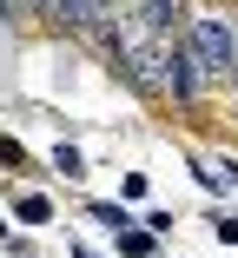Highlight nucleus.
Masks as SVG:
<instances>
[{
	"label": "nucleus",
	"instance_id": "1",
	"mask_svg": "<svg viewBox=\"0 0 238 258\" xmlns=\"http://www.w3.org/2000/svg\"><path fill=\"white\" fill-rule=\"evenodd\" d=\"M192 67H205V73H225V67H238L231 53H238V40H231V27L225 20H192Z\"/></svg>",
	"mask_w": 238,
	"mask_h": 258
},
{
	"label": "nucleus",
	"instance_id": "2",
	"mask_svg": "<svg viewBox=\"0 0 238 258\" xmlns=\"http://www.w3.org/2000/svg\"><path fill=\"white\" fill-rule=\"evenodd\" d=\"M60 20L66 27H100L106 20V0H60Z\"/></svg>",
	"mask_w": 238,
	"mask_h": 258
},
{
	"label": "nucleus",
	"instance_id": "3",
	"mask_svg": "<svg viewBox=\"0 0 238 258\" xmlns=\"http://www.w3.org/2000/svg\"><path fill=\"white\" fill-rule=\"evenodd\" d=\"M172 20H179V0H146V27L152 33H166Z\"/></svg>",
	"mask_w": 238,
	"mask_h": 258
},
{
	"label": "nucleus",
	"instance_id": "4",
	"mask_svg": "<svg viewBox=\"0 0 238 258\" xmlns=\"http://www.w3.org/2000/svg\"><path fill=\"white\" fill-rule=\"evenodd\" d=\"M20 219H27V225H46V219H53V205H46L40 192H27V199H20Z\"/></svg>",
	"mask_w": 238,
	"mask_h": 258
}]
</instances>
